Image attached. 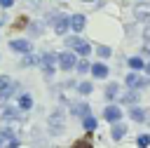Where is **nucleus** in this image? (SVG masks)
<instances>
[{"label": "nucleus", "mask_w": 150, "mask_h": 148, "mask_svg": "<svg viewBox=\"0 0 150 148\" xmlns=\"http://www.w3.org/2000/svg\"><path fill=\"white\" fill-rule=\"evenodd\" d=\"M70 113H73L75 117H84V115L91 113V108H89V103H84V101H75V103H70Z\"/></svg>", "instance_id": "10"}, {"label": "nucleus", "mask_w": 150, "mask_h": 148, "mask_svg": "<svg viewBox=\"0 0 150 148\" xmlns=\"http://www.w3.org/2000/svg\"><path fill=\"white\" fill-rule=\"evenodd\" d=\"M70 148H94V146H91V143H89L87 139H77V141H75V143L70 146Z\"/></svg>", "instance_id": "27"}, {"label": "nucleus", "mask_w": 150, "mask_h": 148, "mask_svg": "<svg viewBox=\"0 0 150 148\" xmlns=\"http://www.w3.org/2000/svg\"><path fill=\"white\" fill-rule=\"evenodd\" d=\"M96 54H98L101 59H108V56L112 54V49H110L108 45H98V47H96Z\"/></svg>", "instance_id": "22"}, {"label": "nucleus", "mask_w": 150, "mask_h": 148, "mask_svg": "<svg viewBox=\"0 0 150 148\" xmlns=\"http://www.w3.org/2000/svg\"><path fill=\"white\" fill-rule=\"evenodd\" d=\"M127 63H129L131 70H143V59H141V56H131Z\"/></svg>", "instance_id": "19"}, {"label": "nucleus", "mask_w": 150, "mask_h": 148, "mask_svg": "<svg viewBox=\"0 0 150 148\" xmlns=\"http://www.w3.org/2000/svg\"><path fill=\"white\" fill-rule=\"evenodd\" d=\"M77 92H80V94H91V92H94V85H91V82H80V85H77Z\"/></svg>", "instance_id": "24"}, {"label": "nucleus", "mask_w": 150, "mask_h": 148, "mask_svg": "<svg viewBox=\"0 0 150 148\" xmlns=\"http://www.w3.org/2000/svg\"><path fill=\"white\" fill-rule=\"evenodd\" d=\"M96 125H98V122H96V117H94L91 113L82 117V127H84V132H89V134H91V132H96Z\"/></svg>", "instance_id": "17"}, {"label": "nucleus", "mask_w": 150, "mask_h": 148, "mask_svg": "<svg viewBox=\"0 0 150 148\" xmlns=\"http://www.w3.org/2000/svg\"><path fill=\"white\" fill-rule=\"evenodd\" d=\"M75 68H77V73H87V70L91 68V63L84 59V61H77V63H75Z\"/></svg>", "instance_id": "26"}, {"label": "nucleus", "mask_w": 150, "mask_h": 148, "mask_svg": "<svg viewBox=\"0 0 150 148\" xmlns=\"http://www.w3.org/2000/svg\"><path fill=\"white\" fill-rule=\"evenodd\" d=\"M103 94H105L108 101H115V99L120 96V85H117V82H108L105 89H103Z\"/></svg>", "instance_id": "13"}, {"label": "nucleus", "mask_w": 150, "mask_h": 148, "mask_svg": "<svg viewBox=\"0 0 150 148\" xmlns=\"http://www.w3.org/2000/svg\"><path fill=\"white\" fill-rule=\"evenodd\" d=\"M143 38H145V42H150V26L143 28Z\"/></svg>", "instance_id": "30"}, {"label": "nucleus", "mask_w": 150, "mask_h": 148, "mask_svg": "<svg viewBox=\"0 0 150 148\" xmlns=\"http://www.w3.org/2000/svg\"><path fill=\"white\" fill-rule=\"evenodd\" d=\"M30 33H33V35H40V33H42V23H33V26H30Z\"/></svg>", "instance_id": "29"}, {"label": "nucleus", "mask_w": 150, "mask_h": 148, "mask_svg": "<svg viewBox=\"0 0 150 148\" xmlns=\"http://www.w3.org/2000/svg\"><path fill=\"white\" fill-rule=\"evenodd\" d=\"M16 106H19V110H30L33 108V96L30 94H21L19 101H16Z\"/></svg>", "instance_id": "16"}, {"label": "nucleus", "mask_w": 150, "mask_h": 148, "mask_svg": "<svg viewBox=\"0 0 150 148\" xmlns=\"http://www.w3.org/2000/svg\"><path fill=\"white\" fill-rule=\"evenodd\" d=\"M54 66H56V54H54V52H45V54L40 56V68H42V73H45L47 78H52Z\"/></svg>", "instance_id": "4"}, {"label": "nucleus", "mask_w": 150, "mask_h": 148, "mask_svg": "<svg viewBox=\"0 0 150 148\" xmlns=\"http://www.w3.org/2000/svg\"><path fill=\"white\" fill-rule=\"evenodd\" d=\"M150 87V78H145V75H138V82H136V92H141V89H148Z\"/></svg>", "instance_id": "23"}, {"label": "nucleus", "mask_w": 150, "mask_h": 148, "mask_svg": "<svg viewBox=\"0 0 150 148\" xmlns=\"http://www.w3.org/2000/svg\"><path fill=\"white\" fill-rule=\"evenodd\" d=\"M82 2H94V0H82Z\"/></svg>", "instance_id": "34"}, {"label": "nucleus", "mask_w": 150, "mask_h": 148, "mask_svg": "<svg viewBox=\"0 0 150 148\" xmlns=\"http://www.w3.org/2000/svg\"><path fill=\"white\" fill-rule=\"evenodd\" d=\"M9 49L12 52H19V54H28L30 52V42L19 38V40H9Z\"/></svg>", "instance_id": "9"}, {"label": "nucleus", "mask_w": 150, "mask_h": 148, "mask_svg": "<svg viewBox=\"0 0 150 148\" xmlns=\"http://www.w3.org/2000/svg\"><path fill=\"white\" fill-rule=\"evenodd\" d=\"M52 28H54L59 35H66V33H68V28H70V16L54 14V16H52Z\"/></svg>", "instance_id": "5"}, {"label": "nucleus", "mask_w": 150, "mask_h": 148, "mask_svg": "<svg viewBox=\"0 0 150 148\" xmlns=\"http://www.w3.org/2000/svg\"><path fill=\"white\" fill-rule=\"evenodd\" d=\"M66 47L70 49V52H75V54H80V56H89L91 54V45L87 42V40H82L80 35H68L66 38Z\"/></svg>", "instance_id": "2"}, {"label": "nucleus", "mask_w": 150, "mask_h": 148, "mask_svg": "<svg viewBox=\"0 0 150 148\" xmlns=\"http://www.w3.org/2000/svg\"><path fill=\"white\" fill-rule=\"evenodd\" d=\"M7 87H12V78H9V75H0V94H2Z\"/></svg>", "instance_id": "25"}, {"label": "nucleus", "mask_w": 150, "mask_h": 148, "mask_svg": "<svg viewBox=\"0 0 150 148\" xmlns=\"http://www.w3.org/2000/svg\"><path fill=\"white\" fill-rule=\"evenodd\" d=\"M84 23H87V19H84L82 14H73V16H70V28H73L75 33H82V31H84Z\"/></svg>", "instance_id": "12"}, {"label": "nucleus", "mask_w": 150, "mask_h": 148, "mask_svg": "<svg viewBox=\"0 0 150 148\" xmlns=\"http://www.w3.org/2000/svg\"><path fill=\"white\" fill-rule=\"evenodd\" d=\"M120 101H122V103H127V106H136V101H138V92H136V89H129L127 94H122V96H120Z\"/></svg>", "instance_id": "15"}, {"label": "nucleus", "mask_w": 150, "mask_h": 148, "mask_svg": "<svg viewBox=\"0 0 150 148\" xmlns=\"http://www.w3.org/2000/svg\"><path fill=\"white\" fill-rule=\"evenodd\" d=\"M14 0H0V7H12Z\"/></svg>", "instance_id": "31"}, {"label": "nucleus", "mask_w": 150, "mask_h": 148, "mask_svg": "<svg viewBox=\"0 0 150 148\" xmlns=\"http://www.w3.org/2000/svg\"><path fill=\"white\" fill-rule=\"evenodd\" d=\"M143 70H145V75H150V61H148V63L143 66Z\"/></svg>", "instance_id": "33"}, {"label": "nucleus", "mask_w": 150, "mask_h": 148, "mask_svg": "<svg viewBox=\"0 0 150 148\" xmlns=\"http://www.w3.org/2000/svg\"><path fill=\"white\" fill-rule=\"evenodd\" d=\"M89 70H91V75H94V78H105V75L110 73L105 63H94V66H91Z\"/></svg>", "instance_id": "18"}, {"label": "nucleus", "mask_w": 150, "mask_h": 148, "mask_svg": "<svg viewBox=\"0 0 150 148\" xmlns=\"http://www.w3.org/2000/svg\"><path fill=\"white\" fill-rule=\"evenodd\" d=\"M124 134H127V127H124V125L115 122V125L110 127V136H112V141H120V139H124Z\"/></svg>", "instance_id": "14"}, {"label": "nucleus", "mask_w": 150, "mask_h": 148, "mask_svg": "<svg viewBox=\"0 0 150 148\" xmlns=\"http://www.w3.org/2000/svg\"><path fill=\"white\" fill-rule=\"evenodd\" d=\"M0 117H2L5 122H21V120H23L21 110L14 108V106H5V108H0Z\"/></svg>", "instance_id": "8"}, {"label": "nucleus", "mask_w": 150, "mask_h": 148, "mask_svg": "<svg viewBox=\"0 0 150 148\" xmlns=\"http://www.w3.org/2000/svg\"><path fill=\"white\" fill-rule=\"evenodd\" d=\"M129 117H131L134 122H145V120H148V113H145V108H141V106H131V108H129Z\"/></svg>", "instance_id": "11"}, {"label": "nucleus", "mask_w": 150, "mask_h": 148, "mask_svg": "<svg viewBox=\"0 0 150 148\" xmlns=\"http://www.w3.org/2000/svg\"><path fill=\"white\" fill-rule=\"evenodd\" d=\"M19 146H21V141L16 139L14 132H9V129H0V148H19Z\"/></svg>", "instance_id": "6"}, {"label": "nucleus", "mask_w": 150, "mask_h": 148, "mask_svg": "<svg viewBox=\"0 0 150 148\" xmlns=\"http://www.w3.org/2000/svg\"><path fill=\"white\" fill-rule=\"evenodd\" d=\"M136 146H138V148H148V146H150V134H145V132L138 134V136H136Z\"/></svg>", "instance_id": "20"}, {"label": "nucleus", "mask_w": 150, "mask_h": 148, "mask_svg": "<svg viewBox=\"0 0 150 148\" xmlns=\"http://www.w3.org/2000/svg\"><path fill=\"white\" fill-rule=\"evenodd\" d=\"M103 120H105V122H110V125L120 122V120H122V110H120V106L108 103V106L103 108Z\"/></svg>", "instance_id": "7"}, {"label": "nucleus", "mask_w": 150, "mask_h": 148, "mask_svg": "<svg viewBox=\"0 0 150 148\" xmlns=\"http://www.w3.org/2000/svg\"><path fill=\"white\" fill-rule=\"evenodd\" d=\"M47 127H49V134H52V136L63 134V129H66V113H63L61 108L52 110V113H49V120H47Z\"/></svg>", "instance_id": "1"}, {"label": "nucleus", "mask_w": 150, "mask_h": 148, "mask_svg": "<svg viewBox=\"0 0 150 148\" xmlns=\"http://www.w3.org/2000/svg\"><path fill=\"white\" fill-rule=\"evenodd\" d=\"M33 63H35V56H30V52H28V54L23 56V61H21V66H33Z\"/></svg>", "instance_id": "28"}, {"label": "nucleus", "mask_w": 150, "mask_h": 148, "mask_svg": "<svg viewBox=\"0 0 150 148\" xmlns=\"http://www.w3.org/2000/svg\"><path fill=\"white\" fill-rule=\"evenodd\" d=\"M143 54H150V42H145V45H143Z\"/></svg>", "instance_id": "32"}, {"label": "nucleus", "mask_w": 150, "mask_h": 148, "mask_svg": "<svg viewBox=\"0 0 150 148\" xmlns=\"http://www.w3.org/2000/svg\"><path fill=\"white\" fill-rule=\"evenodd\" d=\"M124 82H127V87L129 89H136V82H138V73L134 70V73H129L127 78H124Z\"/></svg>", "instance_id": "21"}, {"label": "nucleus", "mask_w": 150, "mask_h": 148, "mask_svg": "<svg viewBox=\"0 0 150 148\" xmlns=\"http://www.w3.org/2000/svg\"><path fill=\"white\" fill-rule=\"evenodd\" d=\"M56 63H59V68H61V70H66V73H68V70H73V68H75V63H77V54H75V52H70V49H68V52H63V54H56Z\"/></svg>", "instance_id": "3"}]
</instances>
